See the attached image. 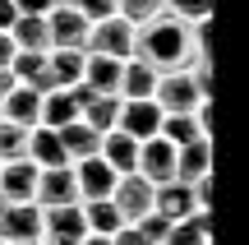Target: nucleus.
<instances>
[{"label": "nucleus", "mask_w": 249, "mask_h": 245, "mask_svg": "<svg viewBox=\"0 0 249 245\" xmlns=\"http://www.w3.org/2000/svg\"><path fill=\"white\" fill-rule=\"evenodd\" d=\"M152 102H157L161 116H189L198 102H213V97H203V93H198V83L189 79V70H176V74H157Z\"/></svg>", "instance_id": "nucleus-1"}, {"label": "nucleus", "mask_w": 249, "mask_h": 245, "mask_svg": "<svg viewBox=\"0 0 249 245\" xmlns=\"http://www.w3.org/2000/svg\"><path fill=\"white\" fill-rule=\"evenodd\" d=\"M134 51V23H124V19H102V23L88 28V46H83V56H111V60H129Z\"/></svg>", "instance_id": "nucleus-2"}, {"label": "nucleus", "mask_w": 249, "mask_h": 245, "mask_svg": "<svg viewBox=\"0 0 249 245\" xmlns=\"http://www.w3.org/2000/svg\"><path fill=\"white\" fill-rule=\"evenodd\" d=\"M88 19L74 5H55L46 14V33H51V51H83L88 46Z\"/></svg>", "instance_id": "nucleus-3"}, {"label": "nucleus", "mask_w": 249, "mask_h": 245, "mask_svg": "<svg viewBox=\"0 0 249 245\" xmlns=\"http://www.w3.org/2000/svg\"><path fill=\"white\" fill-rule=\"evenodd\" d=\"M111 208L120 213L124 227H134L139 218H148V213H152V185L143 181V176H120L116 190H111Z\"/></svg>", "instance_id": "nucleus-4"}, {"label": "nucleus", "mask_w": 249, "mask_h": 245, "mask_svg": "<svg viewBox=\"0 0 249 245\" xmlns=\"http://www.w3.org/2000/svg\"><path fill=\"white\" fill-rule=\"evenodd\" d=\"M134 176H143L152 190H157V185H171V181H176V148H171L166 139H143Z\"/></svg>", "instance_id": "nucleus-5"}, {"label": "nucleus", "mask_w": 249, "mask_h": 245, "mask_svg": "<svg viewBox=\"0 0 249 245\" xmlns=\"http://www.w3.org/2000/svg\"><path fill=\"white\" fill-rule=\"evenodd\" d=\"M37 208H74L79 204V185H74V167H55V171H37L33 190Z\"/></svg>", "instance_id": "nucleus-6"}, {"label": "nucleus", "mask_w": 249, "mask_h": 245, "mask_svg": "<svg viewBox=\"0 0 249 245\" xmlns=\"http://www.w3.org/2000/svg\"><path fill=\"white\" fill-rule=\"evenodd\" d=\"M42 241V208L37 204H5L0 213V245Z\"/></svg>", "instance_id": "nucleus-7"}, {"label": "nucleus", "mask_w": 249, "mask_h": 245, "mask_svg": "<svg viewBox=\"0 0 249 245\" xmlns=\"http://www.w3.org/2000/svg\"><path fill=\"white\" fill-rule=\"evenodd\" d=\"M120 176L111 171L102 157H88V162H74V185H79V204H97V199H111Z\"/></svg>", "instance_id": "nucleus-8"}, {"label": "nucleus", "mask_w": 249, "mask_h": 245, "mask_svg": "<svg viewBox=\"0 0 249 245\" xmlns=\"http://www.w3.org/2000/svg\"><path fill=\"white\" fill-rule=\"evenodd\" d=\"M116 130L124 139H134V144H143V139H157V130H161V111H157V102H120V120H116Z\"/></svg>", "instance_id": "nucleus-9"}, {"label": "nucleus", "mask_w": 249, "mask_h": 245, "mask_svg": "<svg viewBox=\"0 0 249 245\" xmlns=\"http://www.w3.org/2000/svg\"><path fill=\"white\" fill-rule=\"evenodd\" d=\"M33 190H37V167L28 157L0 162V199L5 204H33Z\"/></svg>", "instance_id": "nucleus-10"}, {"label": "nucleus", "mask_w": 249, "mask_h": 245, "mask_svg": "<svg viewBox=\"0 0 249 245\" xmlns=\"http://www.w3.org/2000/svg\"><path fill=\"white\" fill-rule=\"evenodd\" d=\"M152 213H161L166 222H185V218H194V213H198V204H194V190H189L185 181L157 185V190H152Z\"/></svg>", "instance_id": "nucleus-11"}, {"label": "nucleus", "mask_w": 249, "mask_h": 245, "mask_svg": "<svg viewBox=\"0 0 249 245\" xmlns=\"http://www.w3.org/2000/svg\"><path fill=\"white\" fill-rule=\"evenodd\" d=\"M120 74H124V60L88 56V60H83V88L97 93V97H120Z\"/></svg>", "instance_id": "nucleus-12"}, {"label": "nucleus", "mask_w": 249, "mask_h": 245, "mask_svg": "<svg viewBox=\"0 0 249 245\" xmlns=\"http://www.w3.org/2000/svg\"><path fill=\"white\" fill-rule=\"evenodd\" d=\"M28 162H33L37 171L70 167V157H65L60 139H55V130H46V125H33V130H28Z\"/></svg>", "instance_id": "nucleus-13"}, {"label": "nucleus", "mask_w": 249, "mask_h": 245, "mask_svg": "<svg viewBox=\"0 0 249 245\" xmlns=\"http://www.w3.org/2000/svg\"><path fill=\"white\" fill-rule=\"evenodd\" d=\"M55 139H60V148H65V157H70V167H74V162H88V157L102 153V134H97V130H88L83 120L60 125V130H55Z\"/></svg>", "instance_id": "nucleus-14"}, {"label": "nucleus", "mask_w": 249, "mask_h": 245, "mask_svg": "<svg viewBox=\"0 0 249 245\" xmlns=\"http://www.w3.org/2000/svg\"><path fill=\"white\" fill-rule=\"evenodd\" d=\"M203 176H213V144H208V139H194V144L176 148V181L194 185V181H203Z\"/></svg>", "instance_id": "nucleus-15"}, {"label": "nucleus", "mask_w": 249, "mask_h": 245, "mask_svg": "<svg viewBox=\"0 0 249 245\" xmlns=\"http://www.w3.org/2000/svg\"><path fill=\"white\" fill-rule=\"evenodd\" d=\"M97 157H102L116 176H134V167H139V144L124 139L120 130H111V134H102V153H97Z\"/></svg>", "instance_id": "nucleus-16"}, {"label": "nucleus", "mask_w": 249, "mask_h": 245, "mask_svg": "<svg viewBox=\"0 0 249 245\" xmlns=\"http://www.w3.org/2000/svg\"><path fill=\"white\" fill-rule=\"evenodd\" d=\"M0 116H5L9 125L33 130V125H37V116H42V97H37L33 88H23V83H14V93L0 102Z\"/></svg>", "instance_id": "nucleus-17"}, {"label": "nucleus", "mask_w": 249, "mask_h": 245, "mask_svg": "<svg viewBox=\"0 0 249 245\" xmlns=\"http://www.w3.org/2000/svg\"><path fill=\"white\" fill-rule=\"evenodd\" d=\"M152 88H157V74L143 60H124L120 74V102H152Z\"/></svg>", "instance_id": "nucleus-18"}, {"label": "nucleus", "mask_w": 249, "mask_h": 245, "mask_svg": "<svg viewBox=\"0 0 249 245\" xmlns=\"http://www.w3.org/2000/svg\"><path fill=\"white\" fill-rule=\"evenodd\" d=\"M161 245H213V213H194L185 222H171Z\"/></svg>", "instance_id": "nucleus-19"}, {"label": "nucleus", "mask_w": 249, "mask_h": 245, "mask_svg": "<svg viewBox=\"0 0 249 245\" xmlns=\"http://www.w3.org/2000/svg\"><path fill=\"white\" fill-rule=\"evenodd\" d=\"M70 120H79V102L70 97V88L46 93V97H42V116H37V125L60 130V125H70Z\"/></svg>", "instance_id": "nucleus-20"}, {"label": "nucleus", "mask_w": 249, "mask_h": 245, "mask_svg": "<svg viewBox=\"0 0 249 245\" xmlns=\"http://www.w3.org/2000/svg\"><path fill=\"white\" fill-rule=\"evenodd\" d=\"M83 51H46V70H51V83L55 88H74L83 83Z\"/></svg>", "instance_id": "nucleus-21"}, {"label": "nucleus", "mask_w": 249, "mask_h": 245, "mask_svg": "<svg viewBox=\"0 0 249 245\" xmlns=\"http://www.w3.org/2000/svg\"><path fill=\"white\" fill-rule=\"evenodd\" d=\"M79 120L88 130H97V134H111L116 120H120V97H88L79 107Z\"/></svg>", "instance_id": "nucleus-22"}, {"label": "nucleus", "mask_w": 249, "mask_h": 245, "mask_svg": "<svg viewBox=\"0 0 249 245\" xmlns=\"http://www.w3.org/2000/svg\"><path fill=\"white\" fill-rule=\"evenodd\" d=\"M79 208H83V227H88V236H116V231L124 227V222H120V213L116 208H111V199H97V204H79Z\"/></svg>", "instance_id": "nucleus-23"}, {"label": "nucleus", "mask_w": 249, "mask_h": 245, "mask_svg": "<svg viewBox=\"0 0 249 245\" xmlns=\"http://www.w3.org/2000/svg\"><path fill=\"white\" fill-rule=\"evenodd\" d=\"M9 37H14V46H18V51H37V56H46V51H51L46 19H18V23L9 28Z\"/></svg>", "instance_id": "nucleus-24"}, {"label": "nucleus", "mask_w": 249, "mask_h": 245, "mask_svg": "<svg viewBox=\"0 0 249 245\" xmlns=\"http://www.w3.org/2000/svg\"><path fill=\"white\" fill-rule=\"evenodd\" d=\"M18 157H28V130L9 125V120L0 116V162H18Z\"/></svg>", "instance_id": "nucleus-25"}, {"label": "nucleus", "mask_w": 249, "mask_h": 245, "mask_svg": "<svg viewBox=\"0 0 249 245\" xmlns=\"http://www.w3.org/2000/svg\"><path fill=\"white\" fill-rule=\"evenodd\" d=\"M161 9H166V0H116V14L124 19V23H148V19H157Z\"/></svg>", "instance_id": "nucleus-26"}, {"label": "nucleus", "mask_w": 249, "mask_h": 245, "mask_svg": "<svg viewBox=\"0 0 249 245\" xmlns=\"http://www.w3.org/2000/svg\"><path fill=\"white\" fill-rule=\"evenodd\" d=\"M166 14L180 23H208L213 19V0H166Z\"/></svg>", "instance_id": "nucleus-27"}, {"label": "nucleus", "mask_w": 249, "mask_h": 245, "mask_svg": "<svg viewBox=\"0 0 249 245\" xmlns=\"http://www.w3.org/2000/svg\"><path fill=\"white\" fill-rule=\"evenodd\" d=\"M134 231H139L148 245H161V241H166V231H171V222L161 218V213H148V218H139V222H134Z\"/></svg>", "instance_id": "nucleus-28"}, {"label": "nucleus", "mask_w": 249, "mask_h": 245, "mask_svg": "<svg viewBox=\"0 0 249 245\" xmlns=\"http://www.w3.org/2000/svg\"><path fill=\"white\" fill-rule=\"evenodd\" d=\"M74 9H79L88 23H102V19H116V0H74Z\"/></svg>", "instance_id": "nucleus-29"}, {"label": "nucleus", "mask_w": 249, "mask_h": 245, "mask_svg": "<svg viewBox=\"0 0 249 245\" xmlns=\"http://www.w3.org/2000/svg\"><path fill=\"white\" fill-rule=\"evenodd\" d=\"M14 9H18V19H46L55 9V0H14Z\"/></svg>", "instance_id": "nucleus-30"}, {"label": "nucleus", "mask_w": 249, "mask_h": 245, "mask_svg": "<svg viewBox=\"0 0 249 245\" xmlns=\"http://www.w3.org/2000/svg\"><path fill=\"white\" fill-rule=\"evenodd\" d=\"M14 56H18L14 37H9V33H0V70H9V65H14Z\"/></svg>", "instance_id": "nucleus-31"}, {"label": "nucleus", "mask_w": 249, "mask_h": 245, "mask_svg": "<svg viewBox=\"0 0 249 245\" xmlns=\"http://www.w3.org/2000/svg\"><path fill=\"white\" fill-rule=\"evenodd\" d=\"M14 23H18V9H14V0H0V33H9Z\"/></svg>", "instance_id": "nucleus-32"}, {"label": "nucleus", "mask_w": 249, "mask_h": 245, "mask_svg": "<svg viewBox=\"0 0 249 245\" xmlns=\"http://www.w3.org/2000/svg\"><path fill=\"white\" fill-rule=\"evenodd\" d=\"M111 245H148V241H143V236H139L134 227H120L116 236H111Z\"/></svg>", "instance_id": "nucleus-33"}, {"label": "nucleus", "mask_w": 249, "mask_h": 245, "mask_svg": "<svg viewBox=\"0 0 249 245\" xmlns=\"http://www.w3.org/2000/svg\"><path fill=\"white\" fill-rule=\"evenodd\" d=\"M9 93H14V74H9V70H0V102H5Z\"/></svg>", "instance_id": "nucleus-34"}, {"label": "nucleus", "mask_w": 249, "mask_h": 245, "mask_svg": "<svg viewBox=\"0 0 249 245\" xmlns=\"http://www.w3.org/2000/svg\"><path fill=\"white\" fill-rule=\"evenodd\" d=\"M79 245H111V241H107V236H83Z\"/></svg>", "instance_id": "nucleus-35"}, {"label": "nucleus", "mask_w": 249, "mask_h": 245, "mask_svg": "<svg viewBox=\"0 0 249 245\" xmlns=\"http://www.w3.org/2000/svg\"><path fill=\"white\" fill-rule=\"evenodd\" d=\"M55 5H74V0H55Z\"/></svg>", "instance_id": "nucleus-36"}, {"label": "nucleus", "mask_w": 249, "mask_h": 245, "mask_svg": "<svg viewBox=\"0 0 249 245\" xmlns=\"http://www.w3.org/2000/svg\"><path fill=\"white\" fill-rule=\"evenodd\" d=\"M23 245H42V241H23Z\"/></svg>", "instance_id": "nucleus-37"}, {"label": "nucleus", "mask_w": 249, "mask_h": 245, "mask_svg": "<svg viewBox=\"0 0 249 245\" xmlns=\"http://www.w3.org/2000/svg\"><path fill=\"white\" fill-rule=\"evenodd\" d=\"M0 213H5V199H0Z\"/></svg>", "instance_id": "nucleus-38"}]
</instances>
